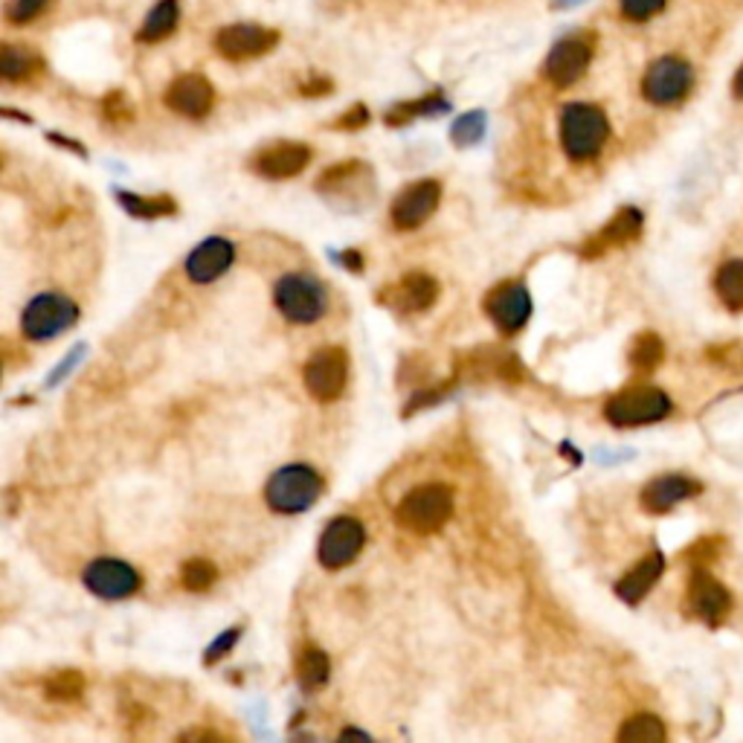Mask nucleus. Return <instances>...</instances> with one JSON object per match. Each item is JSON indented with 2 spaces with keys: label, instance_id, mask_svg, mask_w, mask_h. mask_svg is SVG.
<instances>
[{
  "label": "nucleus",
  "instance_id": "33",
  "mask_svg": "<svg viewBox=\"0 0 743 743\" xmlns=\"http://www.w3.org/2000/svg\"><path fill=\"white\" fill-rule=\"evenodd\" d=\"M218 581L215 563L203 561V558H192L181 566V584L189 593H207L212 584Z\"/></svg>",
  "mask_w": 743,
  "mask_h": 743
},
{
  "label": "nucleus",
  "instance_id": "39",
  "mask_svg": "<svg viewBox=\"0 0 743 743\" xmlns=\"http://www.w3.org/2000/svg\"><path fill=\"white\" fill-rule=\"evenodd\" d=\"M709 361H714L723 369H743V343L712 345L709 349Z\"/></svg>",
  "mask_w": 743,
  "mask_h": 743
},
{
  "label": "nucleus",
  "instance_id": "7",
  "mask_svg": "<svg viewBox=\"0 0 743 743\" xmlns=\"http://www.w3.org/2000/svg\"><path fill=\"white\" fill-rule=\"evenodd\" d=\"M302 381L314 401H323V404L338 401L345 390V381H349V354L343 345L317 349L309 363L302 367Z\"/></svg>",
  "mask_w": 743,
  "mask_h": 743
},
{
  "label": "nucleus",
  "instance_id": "3",
  "mask_svg": "<svg viewBox=\"0 0 743 743\" xmlns=\"http://www.w3.org/2000/svg\"><path fill=\"white\" fill-rule=\"evenodd\" d=\"M325 482L323 476L311 465L293 462V465L279 468L268 485H264V500L279 514H302L320 500Z\"/></svg>",
  "mask_w": 743,
  "mask_h": 743
},
{
  "label": "nucleus",
  "instance_id": "24",
  "mask_svg": "<svg viewBox=\"0 0 743 743\" xmlns=\"http://www.w3.org/2000/svg\"><path fill=\"white\" fill-rule=\"evenodd\" d=\"M178 21H181V3H178V0H160L158 7L149 12V18H145V23H143V30L137 32V38H140V41H145V44L163 41V38L172 36L174 27H178Z\"/></svg>",
  "mask_w": 743,
  "mask_h": 743
},
{
  "label": "nucleus",
  "instance_id": "12",
  "mask_svg": "<svg viewBox=\"0 0 743 743\" xmlns=\"http://www.w3.org/2000/svg\"><path fill=\"white\" fill-rule=\"evenodd\" d=\"M439 203H442V183L439 181L410 183V187L392 201L390 210L392 224L399 227V230H404V233L419 230V227L428 224L430 215L439 210Z\"/></svg>",
  "mask_w": 743,
  "mask_h": 743
},
{
  "label": "nucleus",
  "instance_id": "38",
  "mask_svg": "<svg viewBox=\"0 0 743 743\" xmlns=\"http://www.w3.org/2000/svg\"><path fill=\"white\" fill-rule=\"evenodd\" d=\"M721 552H723L721 538H703V541H697L689 549V552H685V561L694 563V566H703V563L717 561Z\"/></svg>",
  "mask_w": 743,
  "mask_h": 743
},
{
  "label": "nucleus",
  "instance_id": "32",
  "mask_svg": "<svg viewBox=\"0 0 743 743\" xmlns=\"http://www.w3.org/2000/svg\"><path fill=\"white\" fill-rule=\"evenodd\" d=\"M363 174H369L367 163L363 160H343V163L331 165L329 172L320 174V181H317V189L320 192H338V189L349 187V183H354L358 178H363Z\"/></svg>",
  "mask_w": 743,
  "mask_h": 743
},
{
  "label": "nucleus",
  "instance_id": "17",
  "mask_svg": "<svg viewBox=\"0 0 743 743\" xmlns=\"http://www.w3.org/2000/svg\"><path fill=\"white\" fill-rule=\"evenodd\" d=\"M165 106L172 108L174 113L189 117V120H201L215 106V91L207 76L201 73H187L178 76L169 91H165Z\"/></svg>",
  "mask_w": 743,
  "mask_h": 743
},
{
  "label": "nucleus",
  "instance_id": "9",
  "mask_svg": "<svg viewBox=\"0 0 743 743\" xmlns=\"http://www.w3.org/2000/svg\"><path fill=\"white\" fill-rule=\"evenodd\" d=\"M367 546V529L358 518H334L329 526L323 529L320 546H317V558L325 570H343L354 558L361 555Z\"/></svg>",
  "mask_w": 743,
  "mask_h": 743
},
{
  "label": "nucleus",
  "instance_id": "10",
  "mask_svg": "<svg viewBox=\"0 0 743 743\" xmlns=\"http://www.w3.org/2000/svg\"><path fill=\"white\" fill-rule=\"evenodd\" d=\"M82 581L93 595L106 601L131 599L143 586L140 572L120 558H97L93 563H88Z\"/></svg>",
  "mask_w": 743,
  "mask_h": 743
},
{
  "label": "nucleus",
  "instance_id": "15",
  "mask_svg": "<svg viewBox=\"0 0 743 743\" xmlns=\"http://www.w3.org/2000/svg\"><path fill=\"white\" fill-rule=\"evenodd\" d=\"M439 300V282L430 273H406L381 291V302L395 314H424Z\"/></svg>",
  "mask_w": 743,
  "mask_h": 743
},
{
  "label": "nucleus",
  "instance_id": "14",
  "mask_svg": "<svg viewBox=\"0 0 743 743\" xmlns=\"http://www.w3.org/2000/svg\"><path fill=\"white\" fill-rule=\"evenodd\" d=\"M279 44V32L259 27V23H235V27H224L215 36L218 53L230 61H250L259 56L271 53Z\"/></svg>",
  "mask_w": 743,
  "mask_h": 743
},
{
  "label": "nucleus",
  "instance_id": "16",
  "mask_svg": "<svg viewBox=\"0 0 743 743\" xmlns=\"http://www.w3.org/2000/svg\"><path fill=\"white\" fill-rule=\"evenodd\" d=\"M689 610L700 622H706L709 627H717L729 616V610H732V595L703 566H694L689 581Z\"/></svg>",
  "mask_w": 743,
  "mask_h": 743
},
{
  "label": "nucleus",
  "instance_id": "1",
  "mask_svg": "<svg viewBox=\"0 0 743 743\" xmlns=\"http://www.w3.org/2000/svg\"><path fill=\"white\" fill-rule=\"evenodd\" d=\"M610 137L608 113L590 102H572L561 111V145L575 163L599 158Z\"/></svg>",
  "mask_w": 743,
  "mask_h": 743
},
{
  "label": "nucleus",
  "instance_id": "37",
  "mask_svg": "<svg viewBox=\"0 0 743 743\" xmlns=\"http://www.w3.org/2000/svg\"><path fill=\"white\" fill-rule=\"evenodd\" d=\"M239 639H241V627H230V631L221 633V636H218L215 642L207 647V653H203V665H215V662L224 660L227 653L239 645Z\"/></svg>",
  "mask_w": 743,
  "mask_h": 743
},
{
  "label": "nucleus",
  "instance_id": "5",
  "mask_svg": "<svg viewBox=\"0 0 743 743\" xmlns=\"http://www.w3.org/2000/svg\"><path fill=\"white\" fill-rule=\"evenodd\" d=\"M671 413V399L656 386H631L616 392L604 406V419L613 428H645Z\"/></svg>",
  "mask_w": 743,
  "mask_h": 743
},
{
  "label": "nucleus",
  "instance_id": "2",
  "mask_svg": "<svg viewBox=\"0 0 743 743\" xmlns=\"http://www.w3.org/2000/svg\"><path fill=\"white\" fill-rule=\"evenodd\" d=\"M453 518V489L442 485V482H428L419 485L404 496L395 509V520L399 526L406 529L410 534H428L442 532L448 526V520Z\"/></svg>",
  "mask_w": 743,
  "mask_h": 743
},
{
  "label": "nucleus",
  "instance_id": "28",
  "mask_svg": "<svg viewBox=\"0 0 743 743\" xmlns=\"http://www.w3.org/2000/svg\"><path fill=\"white\" fill-rule=\"evenodd\" d=\"M665 726L656 714H633L631 721H624L619 729V741L622 743H662L665 741Z\"/></svg>",
  "mask_w": 743,
  "mask_h": 743
},
{
  "label": "nucleus",
  "instance_id": "21",
  "mask_svg": "<svg viewBox=\"0 0 743 743\" xmlns=\"http://www.w3.org/2000/svg\"><path fill=\"white\" fill-rule=\"evenodd\" d=\"M700 482L689 480V476H680V473H669V476H656L645 485L642 491V509L651 511V514H665L674 505H680L683 500L700 494Z\"/></svg>",
  "mask_w": 743,
  "mask_h": 743
},
{
  "label": "nucleus",
  "instance_id": "31",
  "mask_svg": "<svg viewBox=\"0 0 743 743\" xmlns=\"http://www.w3.org/2000/svg\"><path fill=\"white\" fill-rule=\"evenodd\" d=\"M44 694L53 703H79L84 694V676L79 671H59L44 683Z\"/></svg>",
  "mask_w": 743,
  "mask_h": 743
},
{
  "label": "nucleus",
  "instance_id": "22",
  "mask_svg": "<svg viewBox=\"0 0 743 743\" xmlns=\"http://www.w3.org/2000/svg\"><path fill=\"white\" fill-rule=\"evenodd\" d=\"M662 572H665V558H662V552H651V555L642 558V561L619 581L616 595L624 601V604H639V601L645 599L653 586H656V581L662 579Z\"/></svg>",
  "mask_w": 743,
  "mask_h": 743
},
{
  "label": "nucleus",
  "instance_id": "20",
  "mask_svg": "<svg viewBox=\"0 0 743 743\" xmlns=\"http://www.w3.org/2000/svg\"><path fill=\"white\" fill-rule=\"evenodd\" d=\"M311 163V149L302 143H273L253 158V169L268 181H288Z\"/></svg>",
  "mask_w": 743,
  "mask_h": 743
},
{
  "label": "nucleus",
  "instance_id": "25",
  "mask_svg": "<svg viewBox=\"0 0 743 743\" xmlns=\"http://www.w3.org/2000/svg\"><path fill=\"white\" fill-rule=\"evenodd\" d=\"M117 201L122 203V210L134 218H145V221H154V218H169L178 212V201L169 195H134V192H117Z\"/></svg>",
  "mask_w": 743,
  "mask_h": 743
},
{
  "label": "nucleus",
  "instance_id": "26",
  "mask_svg": "<svg viewBox=\"0 0 743 743\" xmlns=\"http://www.w3.org/2000/svg\"><path fill=\"white\" fill-rule=\"evenodd\" d=\"M38 56L30 53L27 47H16V44H3L0 50V76L7 79V82H23V79H30L32 73L38 70Z\"/></svg>",
  "mask_w": 743,
  "mask_h": 743
},
{
  "label": "nucleus",
  "instance_id": "40",
  "mask_svg": "<svg viewBox=\"0 0 743 743\" xmlns=\"http://www.w3.org/2000/svg\"><path fill=\"white\" fill-rule=\"evenodd\" d=\"M367 122H369V108L354 106V108H349L343 117H338L334 128H338V131H358V128H363Z\"/></svg>",
  "mask_w": 743,
  "mask_h": 743
},
{
  "label": "nucleus",
  "instance_id": "19",
  "mask_svg": "<svg viewBox=\"0 0 743 743\" xmlns=\"http://www.w3.org/2000/svg\"><path fill=\"white\" fill-rule=\"evenodd\" d=\"M642 224H645V218H642V212H639L636 207H622L616 215L610 218L608 224L601 227L593 239L584 241L581 255H584V259H599V255H604L608 250L631 244V241H636L639 235H642Z\"/></svg>",
  "mask_w": 743,
  "mask_h": 743
},
{
  "label": "nucleus",
  "instance_id": "6",
  "mask_svg": "<svg viewBox=\"0 0 743 743\" xmlns=\"http://www.w3.org/2000/svg\"><path fill=\"white\" fill-rule=\"evenodd\" d=\"M79 320V305L64 293H38L36 300L23 309L21 314V331L23 338L44 343L68 329H73Z\"/></svg>",
  "mask_w": 743,
  "mask_h": 743
},
{
  "label": "nucleus",
  "instance_id": "36",
  "mask_svg": "<svg viewBox=\"0 0 743 743\" xmlns=\"http://www.w3.org/2000/svg\"><path fill=\"white\" fill-rule=\"evenodd\" d=\"M665 9V0H622V16L627 21H651Z\"/></svg>",
  "mask_w": 743,
  "mask_h": 743
},
{
  "label": "nucleus",
  "instance_id": "43",
  "mask_svg": "<svg viewBox=\"0 0 743 743\" xmlns=\"http://www.w3.org/2000/svg\"><path fill=\"white\" fill-rule=\"evenodd\" d=\"M343 264L352 273H361L363 271V255L358 253V250H345V253H343Z\"/></svg>",
  "mask_w": 743,
  "mask_h": 743
},
{
  "label": "nucleus",
  "instance_id": "35",
  "mask_svg": "<svg viewBox=\"0 0 743 743\" xmlns=\"http://www.w3.org/2000/svg\"><path fill=\"white\" fill-rule=\"evenodd\" d=\"M50 0H7V21L9 23H30L36 21L47 9Z\"/></svg>",
  "mask_w": 743,
  "mask_h": 743
},
{
  "label": "nucleus",
  "instance_id": "45",
  "mask_svg": "<svg viewBox=\"0 0 743 743\" xmlns=\"http://www.w3.org/2000/svg\"><path fill=\"white\" fill-rule=\"evenodd\" d=\"M732 84H735V97H737V99H743V68L737 70V73H735V82H732Z\"/></svg>",
  "mask_w": 743,
  "mask_h": 743
},
{
  "label": "nucleus",
  "instance_id": "18",
  "mask_svg": "<svg viewBox=\"0 0 743 743\" xmlns=\"http://www.w3.org/2000/svg\"><path fill=\"white\" fill-rule=\"evenodd\" d=\"M235 262V248L233 241L227 239H207L201 241L192 253L187 255V264L183 271L187 277L195 282V285H210L218 277H224Z\"/></svg>",
  "mask_w": 743,
  "mask_h": 743
},
{
  "label": "nucleus",
  "instance_id": "44",
  "mask_svg": "<svg viewBox=\"0 0 743 743\" xmlns=\"http://www.w3.org/2000/svg\"><path fill=\"white\" fill-rule=\"evenodd\" d=\"M221 741V735H215V732H207V729H201V732H183L181 741Z\"/></svg>",
  "mask_w": 743,
  "mask_h": 743
},
{
  "label": "nucleus",
  "instance_id": "42",
  "mask_svg": "<svg viewBox=\"0 0 743 743\" xmlns=\"http://www.w3.org/2000/svg\"><path fill=\"white\" fill-rule=\"evenodd\" d=\"M331 88L334 84L329 79H311V82L300 84V93L302 97H325V93H331Z\"/></svg>",
  "mask_w": 743,
  "mask_h": 743
},
{
  "label": "nucleus",
  "instance_id": "29",
  "mask_svg": "<svg viewBox=\"0 0 743 743\" xmlns=\"http://www.w3.org/2000/svg\"><path fill=\"white\" fill-rule=\"evenodd\" d=\"M448 111V99L442 93H428V97L413 99V102H401L386 113V125H404V122L415 120V117H430V113Z\"/></svg>",
  "mask_w": 743,
  "mask_h": 743
},
{
  "label": "nucleus",
  "instance_id": "41",
  "mask_svg": "<svg viewBox=\"0 0 743 743\" xmlns=\"http://www.w3.org/2000/svg\"><path fill=\"white\" fill-rule=\"evenodd\" d=\"M106 113L108 120H131V117H134V108L128 106L125 93L117 91L106 99Z\"/></svg>",
  "mask_w": 743,
  "mask_h": 743
},
{
  "label": "nucleus",
  "instance_id": "8",
  "mask_svg": "<svg viewBox=\"0 0 743 743\" xmlns=\"http://www.w3.org/2000/svg\"><path fill=\"white\" fill-rule=\"evenodd\" d=\"M694 88V70L680 56H662L645 70L642 93L653 106H676Z\"/></svg>",
  "mask_w": 743,
  "mask_h": 743
},
{
  "label": "nucleus",
  "instance_id": "46",
  "mask_svg": "<svg viewBox=\"0 0 743 743\" xmlns=\"http://www.w3.org/2000/svg\"><path fill=\"white\" fill-rule=\"evenodd\" d=\"M340 737H369V732H361V729H343Z\"/></svg>",
  "mask_w": 743,
  "mask_h": 743
},
{
  "label": "nucleus",
  "instance_id": "13",
  "mask_svg": "<svg viewBox=\"0 0 743 743\" xmlns=\"http://www.w3.org/2000/svg\"><path fill=\"white\" fill-rule=\"evenodd\" d=\"M593 61V38L590 36H572L563 38L552 47L546 59V79L555 88H570L586 73Z\"/></svg>",
  "mask_w": 743,
  "mask_h": 743
},
{
  "label": "nucleus",
  "instance_id": "23",
  "mask_svg": "<svg viewBox=\"0 0 743 743\" xmlns=\"http://www.w3.org/2000/svg\"><path fill=\"white\" fill-rule=\"evenodd\" d=\"M331 676V660L323 647L302 645L297 653V683L305 691L323 689Z\"/></svg>",
  "mask_w": 743,
  "mask_h": 743
},
{
  "label": "nucleus",
  "instance_id": "4",
  "mask_svg": "<svg viewBox=\"0 0 743 743\" xmlns=\"http://www.w3.org/2000/svg\"><path fill=\"white\" fill-rule=\"evenodd\" d=\"M273 302L288 323L311 325L329 311V288L311 273H288L273 288Z\"/></svg>",
  "mask_w": 743,
  "mask_h": 743
},
{
  "label": "nucleus",
  "instance_id": "11",
  "mask_svg": "<svg viewBox=\"0 0 743 743\" xmlns=\"http://www.w3.org/2000/svg\"><path fill=\"white\" fill-rule=\"evenodd\" d=\"M482 309L503 334H518L532 320V297L520 282H500L485 293Z\"/></svg>",
  "mask_w": 743,
  "mask_h": 743
},
{
  "label": "nucleus",
  "instance_id": "30",
  "mask_svg": "<svg viewBox=\"0 0 743 743\" xmlns=\"http://www.w3.org/2000/svg\"><path fill=\"white\" fill-rule=\"evenodd\" d=\"M662 358H665V343L660 340V334H653V331H645V334H639L631 345V363L633 369L639 372H653V369L660 367Z\"/></svg>",
  "mask_w": 743,
  "mask_h": 743
},
{
  "label": "nucleus",
  "instance_id": "34",
  "mask_svg": "<svg viewBox=\"0 0 743 743\" xmlns=\"http://www.w3.org/2000/svg\"><path fill=\"white\" fill-rule=\"evenodd\" d=\"M482 134H485V113L482 111H471L465 117H459L451 128V137L456 145L480 143Z\"/></svg>",
  "mask_w": 743,
  "mask_h": 743
},
{
  "label": "nucleus",
  "instance_id": "27",
  "mask_svg": "<svg viewBox=\"0 0 743 743\" xmlns=\"http://www.w3.org/2000/svg\"><path fill=\"white\" fill-rule=\"evenodd\" d=\"M717 297L726 309L743 311V259H732L714 277Z\"/></svg>",
  "mask_w": 743,
  "mask_h": 743
}]
</instances>
